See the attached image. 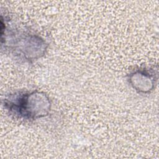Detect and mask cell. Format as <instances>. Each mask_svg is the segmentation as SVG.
Returning a JSON list of instances; mask_svg holds the SVG:
<instances>
[{"instance_id":"obj_2","label":"cell","mask_w":159,"mask_h":159,"mask_svg":"<svg viewBox=\"0 0 159 159\" xmlns=\"http://www.w3.org/2000/svg\"><path fill=\"white\" fill-rule=\"evenodd\" d=\"M2 104L11 115L28 120L44 117L51 110L49 97L45 93L37 90L11 93L6 95Z\"/></svg>"},{"instance_id":"obj_3","label":"cell","mask_w":159,"mask_h":159,"mask_svg":"<svg viewBox=\"0 0 159 159\" xmlns=\"http://www.w3.org/2000/svg\"><path fill=\"white\" fill-rule=\"evenodd\" d=\"M158 70L155 67H140L128 75L130 86L140 93H149L157 85L158 78Z\"/></svg>"},{"instance_id":"obj_1","label":"cell","mask_w":159,"mask_h":159,"mask_svg":"<svg viewBox=\"0 0 159 159\" xmlns=\"http://www.w3.org/2000/svg\"><path fill=\"white\" fill-rule=\"evenodd\" d=\"M8 14L1 16V48L15 59L31 63L45 53L48 44L39 35L18 22Z\"/></svg>"}]
</instances>
